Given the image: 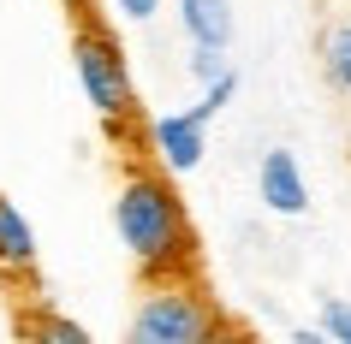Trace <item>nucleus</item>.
<instances>
[{
    "mask_svg": "<svg viewBox=\"0 0 351 344\" xmlns=\"http://www.w3.org/2000/svg\"><path fill=\"white\" fill-rule=\"evenodd\" d=\"M113 232L125 243L131 267L143 279H173V273H197V226L179 196V184L161 166L131 161L119 190H113Z\"/></svg>",
    "mask_w": 351,
    "mask_h": 344,
    "instance_id": "nucleus-1",
    "label": "nucleus"
},
{
    "mask_svg": "<svg viewBox=\"0 0 351 344\" xmlns=\"http://www.w3.org/2000/svg\"><path fill=\"white\" fill-rule=\"evenodd\" d=\"M72 72H77V90L90 101V113L113 137H125L143 107H137V77H131V59H125V42L113 24H101L95 12H77V30H72Z\"/></svg>",
    "mask_w": 351,
    "mask_h": 344,
    "instance_id": "nucleus-2",
    "label": "nucleus"
},
{
    "mask_svg": "<svg viewBox=\"0 0 351 344\" xmlns=\"http://www.w3.org/2000/svg\"><path fill=\"white\" fill-rule=\"evenodd\" d=\"M226 308L208 297L197 273H173V279H143L137 303L125 315V339L119 344H203L208 326Z\"/></svg>",
    "mask_w": 351,
    "mask_h": 344,
    "instance_id": "nucleus-3",
    "label": "nucleus"
},
{
    "mask_svg": "<svg viewBox=\"0 0 351 344\" xmlns=\"http://www.w3.org/2000/svg\"><path fill=\"white\" fill-rule=\"evenodd\" d=\"M208 119L203 107H173V113H155L143 125V143H149V166H161L167 178H185L197 172L208 155Z\"/></svg>",
    "mask_w": 351,
    "mask_h": 344,
    "instance_id": "nucleus-4",
    "label": "nucleus"
},
{
    "mask_svg": "<svg viewBox=\"0 0 351 344\" xmlns=\"http://www.w3.org/2000/svg\"><path fill=\"white\" fill-rule=\"evenodd\" d=\"M256 196L268 214L280 220H298V214H310V178H304V166H298L292 148H268L256 166Z\"/></svg>",
    "mask_w": 351,
    "mask_h": 344,
    "instance_id": "nucleus-5",
    "label": "nucleus"
},
{
    "mask_svg": "<svg viewBox=\"0 0 351 344\" xmlns=\"http://www.w3.org/2000/svg\"><path fill=\"white\" fill-rule=\"evenodd\" d=\"M42 267V243H36V226L24 220V208L6 190H0V279L6 285H30Z\"/></svg>",
    "mask_w": 351,
    "mask_h": 344,
    "instance_id": "nucleus-6",
    "label": "nucleus"
},
{
    "mask_svg": "<svg viewBox=\"0 0 351 344\" xmlns=\"http://www.w3.org/2000/svg\"><path fill=\"white\" fill-rule=\"evenodd\" d=\"M12 332H19V344H95L90 326L66 308H54L48 297H24L19 315H12Z\"/></svg>",
    "mask_w": 351,
    "mask_h": 344,
    "instance_id": "nucleus-7",
    "label": "nucleus"
},
{
    "mask_svg": "<svg viewBox=\"0 0 351 344\" xmlns=\"http://www.w3.org/2000/svg\"><path fill=\"white\" fill-rule=\"evenodd\" d=\"M179 30L191 48L226 54L232 48V0H179Z\"/></svg>",
    "mask_w": 351,
    "mask_h": 344,
    "instance_id": "nucleus-8",
    "label": "nucleus"
},
{
    "mask_svg": "<svg viewBox=\"0 0 351 344\" xmlns=\"http://www.w3.org/2000/svg\"><path fill=\"white\" fill-rule=\"evenodd\" d=\"M322 77H328L339 95H351V18H333L328 30H322Z\"/></svg>",
    "mask_w": 351,
    "mask_h": 344,
    "instance_id": "nucleus-9",
    "label": "nucleus"
},
{
    "mask_svg": "<svg viewBox=\"0 0 351 344\" xmlns=\"http://www.w3.org/2000/svg\"><path fill=\"white\" fill-rule=\"evenodd\" d=\"M232 95H239V72H232V66H226V72L215 77V83H203V95H197V107H203L208 119H221V113L232 107Z\"/></svg>",
    "mask_w": 351,
    "mask_h": 344,
    "instance_id": "nucleus-10",
    "label": "nucleus"
},
{
    "mask_svg": "<svg viewBox=\"0 0 351 344\" xmlns=\"http://www.w3.org/2000/svg\"><path fill=\"white\" fill-rule=\"evenodd\" d=\"M322 332H328V344H351V303L346 297L322 303Z\"/></svg>",
    "mask_w": 351,
    "mask_h": 344,
    "instance_id": "nucleus-11",
    "label": "nucleus"
},
{
    "mask_svg": "<svg viewBox=\"0 0 351 344\" xmlns=\"http://www.w3.org/2000/svg\"><path fill=\"white\" fill-rule=\"evenodd\" d=\"M203 344H262V339H256V326H244V321H232V315H221V321L208 326Z\"/></svg>",
    "mask_w": 351,
    "mask_h": 344,
    "instance_id": "nucleus-12",
    "label": "nucleus"
},
{
    "mask_svg": "<svg viewBox=\"0 0 351 344\" xmlns=\"http://www.w3.org/2000/svg\"><path fill=\"white\" fill-rule=\"evenodd\" d=\"M226 72V54H208V48H191V77L197 83H215Z\"/></svg>",
    "mask_w": 351,
    "mask_h": 344,
    "instance_id": "nucleus-13",
    "label": "nucleus"
},
{
    "mask_svg": "<svg viewBox=\"0 0 351 344\" xmlns=\"http://www.w3.org/2000/svg\"><path fill=\"white\" fill-rule=\"evenodd\" d=\"M108 6H113L125 24H149L155 12H161V0H108Z\"/></svg>",
    "mask_w": 351,
    "mask_h": 344,
    "instance_id": "nucleus-14",
    "label": "nucleus"
},
{
    "mask_svg": "<svg viewBox=\"0 0 351 344\" xmlns=\"http://www.w3.org/2000/svg\"><path fill=\"white\" fill-rule=\"evenodd\" d=\"M292 344H328V332H322V326H298Z\"/></svg>",
    "mask_w": 351,
    "mask_h": 344,
    "instance_id": "nucleus-15",
    "label": "nucleus"
},
{
    "mask_svg": "<svg viewBox=\"0 0 351 344\" xmlns=\"http://www.w3.org/2000/svg\"><path fill=\"white\" fill-rule=\"evenodd\" d=\"M77 6H84V0H77Z\"/></svg>",
    "mask_w": 351,
    "mask_h": 344,
    "instance_id": "nucleus-16",
    "label": "nucleus"
}]
</instances>
